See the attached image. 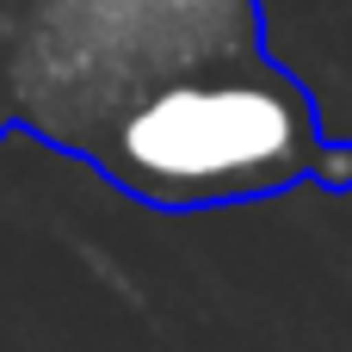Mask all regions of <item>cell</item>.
<instances>
[{"label":"cell","instance_id":"cell-1","mask_svg":"<svg viewBox=\"0 0 352 352\" xmlns=\"http://www.w3.org/2000/svg\"><path fill=\"white\" fill-rule=\"evenodd\" d=\"M19 130L161 217L352 192L260 0H0V142Z\"/></svg>","mask_w":352,"mask_h":352}]
</instances>
